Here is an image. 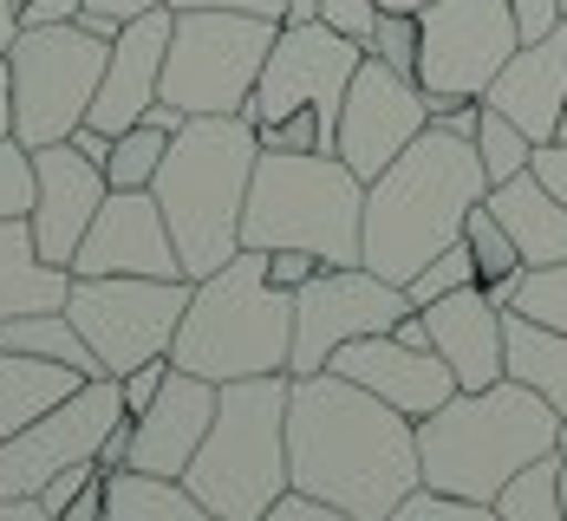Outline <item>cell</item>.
I'll use <instances>...</instances> for the list:
<instances>
[{"label":"cell","instance_id":"29","mask_svg":"<svg viewBox=\"0 0 567 521\" xmlns=\"http://www.w3.org/2000/svg\"><path fill=\"white\" fill-rule=\"evenodd\" d=\"M463 241H470V254H476L483 293H489L496 306H509V300H515V281H522V254H515L509 229L496 222V209H489V202H476V209H470V222H463Z\"/></svg>","mask_w":567,"mask_h":521},{"label":"cell","instance_id":"40","mask_svg":"<svg viewBox=\"0 0 567 521\" xmlns=\"http://www.w3.org/2000/svg\"><path fill=\"white\" fill-rule=\"evenodd\" d=\"M320 268H327V261H320V254H307V248H268V281L287 288V293H300Z\"/></svg>","mask_w":567,"mask_h":521},{"label":"cell","instance_id":"54","mask_svg":"<svg viewBox=\"0 0 567 521\" xmlns=\"http://www.w3.org/2000/svg\"><path fill=\"white\" fill-rule=\"evenodd\" d=\"M379 7H404V13H417V7H431V0H379Z\"/></svg>","mask_w":567,"mask_h":521},{"label":"cell","instance_id":"46","mask_svg":"<svg viewBox=\"0 0 567 521\" xmlns=\"http://www.w3.org/2000/svg\"><path fill=\"white\" fill-rule=\"evenodd\" d=\"M171 13H189V7H228V13H268V20H287V0H164Z\"/></svg>","mask_w":567,"mask_h":521},{"label":"cell","instance_id":"8","mask_svg":"<svg viewBox=\"0 0 567 521\" xmlns=\"http://www.w3.org/2000/svg\"><path fill=\"white\" fill-rule=\"evenodd\" d=\"M275 40H281V20L268 13H228V7L176 13L171 53H164V105L189 117L248 112Z\"/></svg>","mask_w":567,"mask_h":521},{"label":"cell","instance_id":"14","mask_svg":"<svg viewBox=\"0 0 567 521\" xmlns=\"http://www.w3.org/2000/svg\"><path fill=\"white\" fill-rule=\"evenodd\" d=\"M124 417V385L112 372L85 378L72 398H59L47 417H33L20 437L0 444V496H40L59 469L99 463V444Z\"/></svg>","mask_w":567,"mask_h":521},{"label":"cell","instance_id":"11","mask_svg":"<svg viewBox=\"0 0 567 521\" xmlns=\"http://www.w3.org/2000/svg\"><path fill=\"white\" fill-rule=\"evenodd\" d=\"M196 281H151V274H92L72 281L65 313L85 333V346L99 352V372H137L144 358H171V340L183 326Z\"/></svg>","mask_w":567,"mask_h":521},{"label":"cell","instance_id":"13","mask_svg":"<svg viewBox=\"0 0 567 521\" xmlns=\"http://www.w3.org/2000/svg\"><path fill=\"white\" fill-rule=\"evenodd\" d=\"M404 313H411L404 288L385 281V274H372L365 261H352V268H320L307 288L293 293V352H287V378L327 372V358H333L346 340L392 333Z\"/></svg>","mask_w":567,"mask_h":521},{"label":"cell","instance_id":"12","mask_svg":"<svg viewBox=\"0 0 567 521\" xmlns=\"http://www.w3.org/2000/svg\"><path fill=\"white\" fill-rule=\"evenodd\" d=\"M365 59V40H352L327 20H281V40L255 79V98H248V124H268L281 112H320L333 144H340V105H346V85Z\"/></svg>","mask_w":567,"mask_h":521},{"label":"cell","instance_id":"52","mask_svg":"<svg viewBox=\"0 0 567 521\" xmlns=\"http://www.w3.org/2000/svg\"><path fill=\"white\" fill-rule=\"evenodd\" d=\"M20 40V0H0V53Z\"/></svg>","mask_w":567,"mask_h":521},{"label":"cell","instance_id":"43","mask_svg":"<svg viewBox=\"0 0 567 521\" xmlns=\"http://www.w3.org/2000/svg\"><path fill=\"white\" fill-rule=\"evenodd\" d=\"M509 13H515V33H522V46L561 27V0H509Z\"/></svg>","mask_w":567,"mask_h":521},{"label":"cell","instance_id":"28","mask_svg":"<svg viewBox=\"0 0 567 521\" xmlns=\"http://www.w3.org/2000/svg\"><path fill=\"white\" fill-rule=\"evenodd\" d=\"M0 346H7V352H33V358H59V365H72V372L99 378V352L85 346V333L72 326V313H65V306L0 320Z\"/></svg>","mask_w":567,"mask_h":521},{"label":"cell","instance_id":"48","mask_svg":"<svg viewBox=\"0 0 567 521\" xmlns=\"http://www.w3.org/2000/svg\"><path fill=\"white\" fill-rule=\"evenodd\" d=\"M47 521H105V476H99L72 509H59V515H47Z\"/></svg>","mask_w":567,"mask_h":521},{"label":"cell","instance_id":"2","mask_svg":"<svg viewBox=\"0 0 567 521\" xmlns=\"http://www.w3.org/2000/svg\"><path fill=\"white\" fill-rule=\"evenodd\" d=\"M489 196V170L476 157V137H456L444 124H424L404 157L365 183V209H359V261L372 274H385L398 288H411V274L463 241L470 209Z\"/></svg>","mask_w":567,"mask_h":521},{"label":"cell","instance_id":"37","mask_svg":"<svg viewBox=\"0 0 567 521\" xmlns=\"http://www.w3.org/2000/svg\"><path fill=\"white\" fill-rule=\"evenodd\" d=\"M255 137H261V150H333V131H327V117L320 112H281L268 117V124H255Z\"/></svg>","mask_w":567,"mask_h":521},{"label":"cell","instance_id":"36","mask_svg":"<svg viewBox=\"0 0 567 521\" xmlns=\"http://www.w3.org/2000/svg\"><path fill=\"white\" fill-rule=\"evenodd\" d=\"M392 521H503L496 515V502H470V496H444V489H411L404 502H398Z\"/></svg>","mask_w":567,"mask_h":521},{"label":"cell","instance_id":"9","mask_svg":"<svg viewBox=\"0 0 567 521\" xmlns=\"http://www.w3.org/2000/svg\"><path fill=\"white\" fill-rule=\"evenodd\" d=\"M112 40H99L92 27L65 20V27H20V40L7 46V72H13V137L27 150L40 144H65L85 112L92 92L105 79Z\"/></svg>","mask_w":567,"mask_h":521},{"label":"cell","instance_id":"20","mask_svg":"<svg viewBox=\"0 0 567 521\" xmlns=\"http://www.w3.org/2000/svg\"><path fill=\"white\" fill-rule=\"evenodd\" d=\"M216 398H223V385H209V378H196V372L176 365L171 378H164V392L131 417V469L183 476V469L196 463L209 424H216Z\"/></svg>","mask_w":567,"mask_h":521},{"label":"cell","instance_id":"34","mask_svg":"<svg viewBox=\"0 0 567 521\" xmlns=\"http://www.w3.org/2000/svg\"><path fill=\"white\" fill-rule=\"evenodd\" d=\"M509 306H515V313H528L535 326L567 333V261H555V268H522Z\"/></svg>","mask_w":567,"mask_h":521},{"label":"cell","instance_id":"30","mask_svg":"<svg viewBox=\"0 0 567 521\" xmlns=\"http://www.w3.org/2000/svg\"><path fill=\"white\" fill-rule=\"evenodd\" d=\"M561 450L555 457H535L528 469H515L509 482L496 489V515L503 521H567L561 509Z\"/></svg>","mask_w":567,"mask_h":521},{"label":"cell","instance_id":"24","mask_svg":"<svg viewBox=\"0 0 567 521\" xmlns=\"http://www.w3.org/2000/svg\"><path fill=\"white\" fill-rule=\"evenodd\" d=\"M72 293V268H59L40 254V241L27 229V216L0 222V320H20V313H53Z\"/></svg>","mask_w":567,"mask_h":521},{"label":"cell","instance_id":"5","mask_svg":"<svg viewBox=\"0 0 567 521\" xmlns=\"http://www.w3.org/2000/svg\"><path fill=\"white\" fill-rule=\"evenodd\" d=\"M287 352H293V293L268 281V248H241L235 261L189 288L171 365L209 385H235L287 372Z\"/></svg>","mask_w":567,"mask_h":521},{"label":"cell","instance_id":"50","mask_svg":"<svg viewBox=\"0 0 567 521\" xmlns=\"http://www.w3.org/2000/svg\"><path fill=\"white\" fill-rule=\"evenodd\" d=\"M0 137H13V72H7V53H0Z\"/></svg>","mask_w":567,"mask_h":521},{"label":"cell","instance_id":"17","mask_svg":"<svg viewBox=\"0 0 567 521\" xmlns=\"http://www.w3.org/2000/svg\"><path fill=\"white\" fill-rule=\"evenodd\" d=\"M105 196H112L105 164H92L72 137L65 144H40L33 150V209H27V229L40 241V254L72 268V254H79V241H85Z\"/></svg>","mask_w":567,"mask_h":521},{"label":"cell","instance_id":"42","mask_svg":"<svg viewBox=\"0 0 567 521\" xmlns=\"http://www.w3.org/2000/svg\"><path fill=\"white\" fill-rule=\"evenodd\" d=\"M320 20L340 27V33H352V40H365L372 20H379V0H320Z\"/></svg>","mask_w":567,"mask_h":521},{"label":"cell","instance_id":"31","mask_svg":"<svg viewBox=\"0 0 567 521\" xmlns=\"http://www.w3.org/2000/svg\"><path fill=\"white\" fill-rule=\"evenodd\" d=\"M164 150H171V131L157 124H131L112 137V157H105V183L112 189H151L164 170Z\"/></svg>","mask_w":567,"mask_h":521},{"label":"cell","instance_id":"26","mask_svg":"<svg viewBox=\"0 0 567 521\" xmlns=\"http://www.w3.org/2000/svg\"><path fill=\"white\" fill-rule=\"evenodd\" d=\"M503 365H509V378H522L528 392H542L567 417V333L535 326L528 313L509 306L503 313Z\"/></svg>","mask_w":567,"mask_h":521},{"label":"cell","instance_id":"55","mask_svg":"<svg viewBox=\"0 0 567 521\" xmlns=\"http://www.w3.org/2000/svg\"><path fill=\"white\" fill-rule=\"evenodd\" d=\"M561 509H567V463H561Z\"/></svg>","mask_w":567,"mask_h":521},{"label":"cell","instance_id":"44","mask_svg":"<svg viewBox=\"0 0 567 521\" xmlns=\"http://www.w3.org/2000/svg\"><path fill=\"white\" fill-rule=\"evenodd\" d=\"M528 170H535L567 202V137H555V144H535V164H528Z\"/></svg>","mask_w":567,"mask_h":521},{"label":"cell","instance_id":"6","mask_svg":"<svg viewBox=\"0 0 567 521\" xmlns=\"http://www.w3.org/2000/svg\"><path fill=\"white\" fill-rule=\"evenodd\" d=\"M365 183L333 150H261L248 176L241 248H307L327 268L359 261Z\"/></svg>","mask_w":567,"mask_h":521},{"label":"cell","instance_id":"38","mask_svg":"<svg viewBox=\"0 0 567 521\" xmlns=\"http://www.w3.org/2000/svg\"><path fill=\"white\" fill-rule=\"evenodd\" d=\"M33 209V150L20 137H0V222Z\"/></svg>","mask_w":567,"mask_h":521},{"label":"cell","instance_id":"23","mask_svg":"<svg viewBox=\"0 0 567 521\" xmlns=\"http://www.w3.org/2000/svg\"><path fill=\"white\" fill-rule=\"evenodd\" d=\"M483 202H489L496 222L509 229L522 268H555V261H567V202L535 170L509 176V183H489Z\"/></svg>","mask_w":567,"mask_h":521},{"label":"cell","instance_id":"35","mask_svg":"<svg viewBox=\"0 0 567 521\" xmlns=\"http://www.w3.org/2000/svg\"><path fill=\"white\" fill-rule=\"evenodd\" d=\"M365 53L385 59V65L404 72V79H417V13L379 7V20H372V33H365Z\"/></svg>","mask_w":567,"mask_h":521},{"label":"cell","instance_id":"21","mask_svg":"<svg viewBox=\"0 0 567 521\" xmlns=\"http://www.w3.org/2000/svg\"><path fill=\"white\" fill-rule=\"evenodd\" d=\"M483 105L503 112V117H515L535 144H555V131H561V105H567V20L555 27V33L515 46L509 65L496 72V85L483 92Z\"/></svg>","mask_w":567,"mask_h":521},{"label":"cell","instance_id":"49","mask_svg":"<svg viewBox=\"0 0 567 521\" xmlns=\"http://www.w3.org/2000/svg\"><path fill=\"white\" fill-rule=\"evenodd\" d=\"M0 521H47L40 496H0Z\"/></svg>","mask_w":567,"mask_h":521},{"label":"cell","instance_id":"41","mask_svg":"<svg viewBox=\"0 0 567 521\" xmlns=\"http://www.w3.org/2000/svg\"><path fill=\"white\" fill-rule=\"evenodd\" d=\"M176 365L171 358H144V365H137V372H124V378H117V385H124V410H131V417H137V410L151 405V398H157V392H164V378H171Z\"/></svg>","mask_w":567,"mask_h":521},{"label":"cell","instance_id":"4","mask_svg":"<svg viewBox=\"0 0 567 521\" xmlns=\"http://www.w3.org/2000/svg\"><path fill=\"white\" fill-rule=\"evenodd\" d=\"M261 157V137L241 112L228 117H183L164 150V170L151 183L157 209L176 235L183 274L203 281L241 254V216H248V176Z\"/></svg>","mask_w":567,"mask_h":521},{"label":"cell","instance_id":"33","mask_svg":"<svg viewBox=\"0 0 567 521\" xmlns=\"http://www.w3.org/2000/svg\"><path fill=\"white\" fill-rule=\"evenodd\" d=\"M456 288H483V274H476V254H470V241H451L444 254H431L417 274H411V288H404V300L411 306H431V300H444V293Z\"/></svg>","mask_w":567,"mask_h":521},{"label":"cell","instance_id":"58","mask_svg":"<svg viewBox=\"0 0 567 521\" xmlns=\"http://www.w3.org/2000/svg\"><path fill=\"white\" fill-rule=\"evenodd\" d=\"M561 20H567V0H561Z\"/></svg>","mask_w":567,"mask_h":521},{"label":"cell","instance_id":"51","mask_svg":"<svg viewBox=\"0 0 567 521\" xmlns=\"http://www.w3.org/2000/svg\"><path fill=\"white\" fill-rule=\"evenodd\" d=\"M85 7H99V13H117V20H137V13H151L157 0H85Z\"/></svg>","mask_w":567,"mask_h":521},{"label":"cell","instance_id":"56","mask_svg":"<svg viewBox=\"0 0 567 521\" xmlns=\"http://www.w3.org/2000/svg\"><path fill=\"white\" fill-rule=\"evenodd\" d=\"M555 137H567V105H561V131H555Z\"/></svg>","mask_w":567,"mask_h":521},{"label":"cell","instance_id":"57","mask_svg":"<svg viewBox=\"0 0 567 521\" xmlns=\"http://www.w3.org/2000/svg\"><path fill=\"white\" fill-rule=\"evenodd\" d=\"M561 457H567V424H561Z\"/></svg>","mask_w":567,"mask_h":521},{"label":"cell","instance_id":"3","mask_svg":"<svg viewBox=\"0 0 567 521\" xmlns=\"http://www.w3.org/2000/svg\"><path fill=\"white\" fill-rule=\"evenodd\" d=\"M561 410L522 378H496L483 392H456L451 405L417 417V469L424 489L496 502V489L535 457L561 450Z\"/></svg>","mask_w":567,"mask_h":521},{"label":"cell","instance_id":"18","mask_svg":"<svg viewBox=\"0 0 567 521\" xmlns=\"http://www.w3.org/2000/svg\"><path fill=\"white\" fill-rule=\"evenodd\" d=\"M327 372H340L352 385H365L372 398H385L404 417H431L437 405L456 398V372L444 365L437 346H404L398 333H365V340H346Z\"/></svg>","mask_w":567,"mask_h":521},{"label":"cell","instance_id":"22","mask_svg":"<svg viewBox=\"0 0 567 521\" xmlns=\"http://www.w3.org/2000/svg\"><path fill=\"white\" fill-rule=\"evenodd\" d=\"M417 313L431 320V346L456 372V392H483V385L509 378V365H503V313L509 306H496L483 288H456Z\"/></svg>","mask_w":567,"mask_h":521},{"label":"cell","instance_id":"16","mask_svg":"<svg viewBox=\"0 0 567 521\" xmlns=\"http://www.w3.org/2000/svg\"><path fill=\"white\" fill-rule=\"evenodd\" d=\"M92 274H151V281H189L183 274V254H176V235L157 209L151 189H112L92 216V229L72 254V281H92Z\"/></svg>","mask_w":567,"mask_h":521},{"label":"cell","instance_id":"7","mask_svg":"<svg viewBox=\"0 0 567 521\" xmlns=\"http://www.w3.org/2000/svg\"><path fill=\"white\" fill-rule=\"evenodd\" d=\"M189 496L223 521H255L275 496L293 489L287 469V372L268 378H235L216 398V424L183 469Z\"/></svg>","mask_w":567,"mask_h":521},{"label":"cell","instance_id":"47","mask_svg":"<svg viewBox=\"0 0 567 521\" xmlns=\"http://www.w3.org/2000/svg\"><path fill=\"white\" fill-rule=\"evenodd\" d=\"M99 469H105V476H112V469H131V410L112 424V437L99 444Z\"/></svg>","mask_w":567,"mask_h":521},{"label":"cell","instance_id":"15","mask_svg":"<svg viewBox=\"0 0 567 521\" xmlns=\"http://www.w3.org/2000/svg\"><path fill=\"white\" fill-rule=\"evenodd\" d=\"M424 124H431V98H424V85L404 79V72H392L385 59L365 53L359 59V72H352V85H346L340 144H333V157H340L359 183H372L392 157H404V144H411Z\"/></svg>","mask_w":567,"mask_h":521},{"label":"cell","instance_id":"1","mask_svg":"<svg viewBox=\"0 0 567 521\" xmlns=\"http://www.w3.org/2000/svg\"><path fill=\"white\" fill-rule=\"evenodd\" d=\"M287 469L293 489L346 509L352 521H392L398 502L424 482L417 417L340 372L287 378Z\"/></svg>","mask_w":567,"mask_h":521},{"label":"cell","instance_id":"27","mask_svg":"<svg viewBox=\"0 0 567 521\" xmlns=\"http://www.w3.org/2000/svg\"><path fill=\"white\" fill-rule=\"evenodd\" d=\"M105 521H223V515L203 509L183 476L112 469V476H105Z\"/></svg>","mask_w":567,"mask_h":521},{"label":"cell","instance_id":"32","mask_svg":"<svg viewBox=\"0 0 567 521\" xmlns=\"http://www.w3.org/2000/svg\"><path fill=\"white\" fill-rule=\"evenodd\" d=\"M476 157H483L489 183H509V176H522L528 164H535V137H528L515 117H503V112H489V105H483V124H476Z\"/></svg>","mask_w":567,"mask_h":521},{"label":"cell","instance_id":"10","mask_svg":"<svg viewBox=\"0 0 567 521\" xmlns=\"http://www.w3.org/2000/svg\"><path fill=\"white\" fill-rule=\"evenodd\" d=\"M522 46L509 0H431L417 7V85L431 98V117L451 105H476L496 72Z\"/></svg>","mask_w":567,"mask_h":521},{"label":"cell","instance_id":"25","mask_svg":"<svg viewBox=\"0 0 567 521\" xmlns=\"http://www.w3.org/2000/svg\"><path fill=\"white\" fill-rule=\"evenodd\" d=\"M79 385H85V372H72L59 358H33V352L0 346V444L20 437L33 417H47L59 398H72Z\"/></svg>","mask_w":567,"mask_h":521},{"label":"cell","instance_id":"45","mask_svg":"<svg viewBox=\"0 0 567 521\" xmlns=\"http://www.w3.org/2000/svg\"><path fill=\"white\" fill-rule=\"evenodd\" d=\"M79 7L85 0H20V27H65L79 20Z\"/></svg>","mask_w":567,"mask_h":521},{"label":"cell","instance_id":"53","mask_svg":"<svg viewBox=\"0 0 567 521\" xmlns=\"http://www.w3.org/2000/svg\"><path fill=\"white\" fill-rule=\"evenodd\" d=\"M287 20H320V0H287Z\"/></svg>","mask_w":567,"mask_h":521},{"label":"cell","instance_id":"39","mask_svg":"<svg viewBox=\"0 0 567 521\" xmlns=\"http://www.w3.org/2000/svg\"><path fill=\"white\" fill-rule=\"evenodd\" d=\"M255 521H352V515L333 509V502H320V496H307V489H287V496H275Z\"/></svg>","mask_w":567,"mask_h":521},{"label":"cell","instance_id":"19","mask_svg":"<svg viewBox=\"0 0 567 521\" xmlns=\"http://www.w3.org/2000/svg\"><path fill=\"white\" fill-rule=\"evenodd\" d=\"M171 27L176 13L157 0L151 13H137V20H124L112 40V59H105V79H99V92H92V112L85 124H99V131H131L137 117L151 112L157 98H164V53H171Z\"/></svg>","mask_w":567,"mask_h":521}]
</instances>
